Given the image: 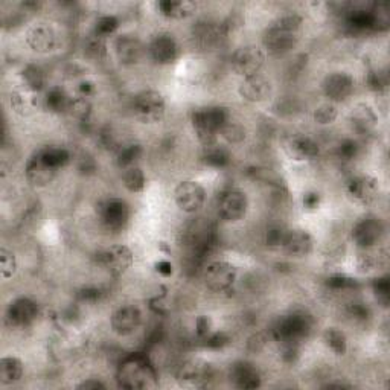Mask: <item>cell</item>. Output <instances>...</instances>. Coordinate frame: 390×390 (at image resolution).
I'll list each match as a JSON object with an SVG mask.
<instances>
[{
    "mask_svg": "<svg viewBox=\"0 0 390 390\" xmlns=\"http://www.w3.org/2000/svg\"><path fill=\"white\" fill-rule=\"evenodd\" d=\"M117 381L124 389H153L157 386L156 367L148 357L142 354H130L117 367Z\"/></svg>",
    "mask_w": 390,
    "mask_h": 390,
    "instance_id": "cell-1",
    "label": "cell"
},
{
    "mask_svg": "<svg viewBox=\"0 0 390 390\" xmlns=\"http://www.w3.org/2000/svg\"><path fill=\"white\" fill-rule=\"evenodd\" d=\"M285 233L286 231L281 229V227H271L266 233V244L271 248H281Z\"/></svg>",
    "mask_w": 390,
    "mask_h": 390,
    "instance_id": "cell-47",
    "label": "cell"
},
{
    "mask_svg": "<svg viewBox=\"0 0 390 390\" xmlns=\"http://www.w3.org/2000/svg\"><path fill=\"white\" fill-rule=\"evenodd\" d=\"M174 202L185 213H197L206 202V189L195 180H182L174 189Z\"/></svg>",
    "mask_w": 390,
    "mask_h": 390,
    "instance_id": "cell-8",
    "label": "cell"
},
{
    "mask_svg": "<svg viewBox=\"0 0 390 390\" xmlns=\"http://www.w3.org/2000/svg\"><path fill=\"white\" fill-rule=\"evenodd\" d=\"M203 343L204 346L208 349H212V351H222L224 349L227 344L231 343V337L227 335L226 333H223V331H220V333H215V331H212V333L203 338Z\"/></svg>",
    "mask_w": 390,
    "mask_h": 390,
    "instance_id": "cell-44",
    "label": "cell"
},
{
    "mask_svg": "<svg viewBox=\"0 0 390 390\" xmlns=\"http://www.w3.org/2000/svg\"><path fill=\"white\" fill-rule=\"evenodd\" d=\"M271 92H273L271 81L262 73L242 78L238 87L240 97L250 104H260V102L267 101L271 97Z\"/></svg>",
    "mask_w": 390,
    "mask_h": 390,
    "instance_id": "cell-16",
    "label": "cell"
},
{
    "mask_svg": "<svg viewBox=\"0 0 390 390\" xmlns=\"http://www.w3.org/2000/svg\"><path fill=\"white\" fill-rule=\"evenodd\" d=\"M119 28V19L112 14H106V16L98 17L97 23H95V35L101 37V39H106V37L112 35L117 31Z\"/></svg>",
    "mask_w": 390,
    "mask_h": 390,
    "instance_id": "cell-41",
    "label": "cell"
},
{
    "mask_svg": "<svg viewBox=\"0 0 390 390\" xmlns=\"http://www.w3.org/2000/svg\"><path fill=\"white\" fill-rule=\"evenodd\" d=\"M25 373V366L20 358L14 355H6L0 360V381L3 384H16Z\"/></svg>",
    "mask_w": 390,
    "mask_h": 390,
    "instance_id": "cell-28",
    "label": "cell"
},
{
    "mask_svg": "<svg viewBox=\"0 0 390 390\" xmlns=\"http://www.w3.org/2000/svg\"><path fill=\"white\" fill-rule=\"evenodd\" d=\"M220 135L224 139L227 144L231 145H238L242 144L246 141V136H247V131L246 128L242 127L241 124L238 122H233V121H227V124L220 131Z\"/></svg>",
    "mask_w": 390,
    "mask_h": 390,
    "instance_id": "cell-39",
    "label": "cell"
},
{
    "mask_svg": "<svg viewBox=\"0 0 390 390\" xmlns=\"http://www.w3.org/2000/svg\"><path fill=\"white\" fill-rule=\"evenodd\" d=\"M349 122L351 127L354 128L358 135H369L377 128L378 115L375 113V110L369 104L360 102L355 107H352L349 113Z\"/></svg>",
    "mask_w": 390,
    "mask_h": 390,
    "instance_id": "cell-23",
    "label": "cell"
},
{
    "mask_svg": "<svg viewBox=\"0 0 390 390\" xmlns=\"http://www.w3.org/2000/svg\"><path fill=\"white\" fill-rule=\"evenodd\" d=\"M195 8V3L189 2V0H177V2H174V0H164V2L157 3V10L160 11L162 16L173 20H182L193 16Z\"/></svg>",
    "mask_w": 390,
    "mask_h": 390,
    "instance_id": "cell-27",
    "label": "cell"
},
{
    "mask_svg": "<svg viewBox=\"0 0 390 390\" xmlns=\"http://www.w3.org/2000/svg\"><path fill=\"white\" fill-rule=\"evenodd\" d=\"M151 60L157 64H173L180 57V45L171 34H159L154 37L148 46Z\"/></svg>",
    "mask_w": 390,
    "mask_h": 390,
    "instance_id": "cell-19",
    "label": "cell"
},
{
    "mask_svg": "<svg viewBox=\"0 0 390 390\" xmlns=\"http://www.w3.org/2000/svg\"><path fill=\"white\" fill-rule=\"evenodd\" d=\"M337 117H338V108L334 102H325V104H320L319 107H315L313 112V119L315 124H319V125L334 124Z\"/></svg>",
    "mask_w": 390,
    "mask_h": 390,
    "instance_id": "cell-40",
    "label": "cell"
},
{
    "mask_svg": "<svg viewBox=\"0 0 390 390\" xmlns=\"http://www.w3.org/2000/svg\"><path fill=\"white\" fill-rule=\"evenodd\" d=\"M373 291L377 294L378 299H381L382 302H387L389 300V291H390V284H389V279L386 276L375 279L373 282Z\"/></svg>",
    "mask_w": 390,
    "mask_h": 390,
    "instance_id": "cell-50",
    "label": "cell"
},
{
    "mask_svg": "<svg viewBox=\"0 0 390 390\" xmlns=\"http://www.w3.org/2000/svg\"><path fill=\"white\" fill-rule=\"evenodd\" d=\"M86 54L89 55L93 60H102L107 54V46H106V39H101L98 35H92L86 45Z\"/></svg>",
    "mask_w": 390,
    "mask_h": 390,
    "instance_id": "cell-43",
    "label": "cell"
},
{
    "mask_svg": "<svg viewBox=\"0 0 390 390\" xmlns=\"http://www.w3.org/2000/svg\"><path fill=\"white\" fill-rule=\"evenodd\" d=\"M68 113L75 117L78 121H87L89 119V116L92 113V102L89 98H84V97H72L70 99V104H69V110Z\"/></svg>",
    "mask_w": 390,
    "mask_h": 390,
    "instance_id": "cell-38",
    "label": "cell"
},
{
    "mask_svg": "<svg viewBox=\"0 0 390 390\" xmlns=\"http://www.w3.org/2000/svg\"><path fill=\"white\" fill-rule=\"evenodd\" d=\"M384 235V226L380 218L366 217L354 226L352 229V241L355 242L358 248H367L378 246Z\"/></svg>",
    "mask_w": 390,
    "mask_h": 390,
    "instance_id": "cell-18",
    "label": "cell"
},
{
    "mask_svg": "<svg viewBox=\"0 0 390 390\" xmlns=\"http://www.w3.org/2000/svg\"><path fill=\"white\" fill-rule=\"evenodd\" d=\"M267 60V54L262 48L256 45L241 46L232 55V68L242 78L260 73Z\"/></svg>",
    "mask_w": 390,
    "mask_h": 390,
    "instance_id": "cell-5",
    "label": "cell"
},
{
    "mask_svg": "<svg viewBox=\"0 0 390 390\" xmlns=\"http://www.w3.org/2000/svg\"><path fill=\"white\" fill-rule=\"evenodd\" d=\"M95 92H97V87H95L92 81L83 79L78 83V95H79V97H84V98L90 99V97H93Z\"/></svg>",
    "mask_w": 390,
    "mask_h": 390,
    "instance_id": "cell-53",
    "label": "cell"
},
{
    "mask_svg": "<svg viewBox=\"0 0 390 390\" xmlns=\"http://www.w3.org/2000/svg\"><path fill=\"white\" fill-rule=\"evenodd\" d=\"M21 79H23V87H26V89L31 90L32 93L40 92L46 84L45 72H43L39 66L34 64L26 66L23 72H21Z\"/></svg>",
    "mask_w": 390,
    "mask_h": 390,
    "instance_id": "cell-34",
    "label": "cell"
},
{
    "mask_svg": "<svg viewBox=\"0 0 390 390\" xmlns=\"http://www.w3.org/2000/svg\"><path fill=\"white\" fill-rule=\"evenodd\" d=\"M110 325L113 333L121 337L135 334L142 325V311L136 305H122L113 311Z\"/></svg>",
    "mask_w": 390,
    "mask_h": 390,
    "instance_id": "cell-15",
    "label": "cell"
},
{
    "mask_svg": "<svg viewBox=\"0 0 390 390\" xmlns=\"http://www.w3.org/2000/svg\"><path fill=\"white\" fill-rule=\"evenodd\" d=\"M135 116L146 125L159 124L166 113L165 97L159 90H142L137 93L133 101Z\"/></svg>",
    "mask_w": 390,
    "mask_h": 390,
    "instance_id": "cell-3",
    "label": "cell"
},
{
    "mask_svg": "<svg viewBox=\"0 0 390 390\" xmlns=\"http://www.w3.org/2000/svg\"><path fill=\"white\" fill-rule=\"evenodd\" d=\"M17 271V257L11 250L2 247L0 248V273L3 279H10Z\"/></svg>",
    "mask_w": 390,
    "mask_h": 390,
    "instance_id": "cell-42",
    "label": "cell"
},
{
    "mask_svg": "<svg viewBox=\"0 0 390 390\" xmlns=\"http://www.w3.org/2000/svg\"><path fill=\"white\" fill-rule=\"evenodd\" d=\"M122 183L124 186L127 188L130 193H142L146 183L145 173L142 171V168H139L137 165H133L130 168L124 169L122 174Z\"/></svg>",
    "mask_w": 390,
    "mask_h": 390,
    "instance_id": "cell-35",
    "label": "cell"
},
{
    "mask_svg": "<svg viewBox=\"0 0 390 390\" xmlns=\"http://www.w3.org/2000/svg\"><path fill=\"white\" fill-rule=\"evenodd\" d=\"M357 266L363 271H373L384 269L387 266V252L378 246L360 248L357 257Z\"/></svg>",
    "mask_w": 390,
    "mask_h": 390,
    "instance_id": "cell-26",
    "label": "cell"
},
{
    "mask_svg": "<svg viewBox=\"0 0 390 390\" xmlns=\"http://www.w3.org/2000/svg\"><path fill=\"white\" fill-rule=\"evenodd\" d=\"M346 193L354 203L360 206H371L380 198V182L369 174L355 175L346 185Z\"/></svg>",
    "mask_w": 390,
    "mask_h": 390,
    "instance_id": "cell-10",
    "label": "cell"
},
{
    "mask_svg": "<svg viewBox=\"0 0 390 390\" xmlns=\"http://www.w3.org/2000/svg\"><path fill=\"white\" fill-rule=\"evenodd\" d=\"M37 315H39V305L29 298H17L12 300L6 311L8 322L16 328L29 326L37 319Z\"/></svg>",
    "mask_w": 390,
    "mask_h": 390,
    "instance_id": "cell-21",
    "label": "cell"
},
{
    "mask_svg": "<svg viewBox=\"0 0 390 390\" xmlns=\"http://www.w3.org/2000/svg\"><path fill=\"white\" fill-rule=\"evenodd\" d=\"M25 41L37 54H52L60 48L61 39L52 23L39 21L26 29Z\"/></svg>",
    "mask_w": 390,
    "mask_h": 390,
    "instance_id": "cell-4",
    "label": "cell"
},
{
    "mask_svg": "<svg viewBox=\"0 0 390 390\" xmlns=\"http://www.w3.org/2000/svg\"><path fill=\"white\" fill-rule=\"evenodd\" d=\"M264 49L267 50L270 55L273 57H284L290 54L291 50L296 48L299 41V34L290 32L286 29H282L271 23L266 34H264Z\"/></svg>",
    "mask_w": 390,
    "mask_h": 390,
    "instance_id": "cell-12",
    "label": "cell"
},
{
    "mask_svg": "<svg viewBox=\"0 0 390 390\" xmlns=\"http://www.w3.org/2000/svg\"><path fill=\"white\" fill-rule=\"evenodd\" d=\"M72 97H69L61 87H50V89L46 92L45 97V106L52 113H68L69 110V104H70Z\"/></svg>",
    "mask_w": 390,
    "mask_h": 390,
    "instance_id": "cell-31",
    "label": "cell"
},
{
    "mask_svg": "<svg viewBox=\"0 0 390 390\" xmlns=\"http://www.w3.org/2000/svg\"><path fill=\"white\" fill-rule=\"evenodd\" d=\"M231 381L238 389H257L262 384L260 371L248 362H238L231 367Z\"/></svg>",
    "mask_w": 390,
    "mask_h": 390,
    "instance_id": "cell-24",
    "label": "cell"
},
{
    "mask_svg": "<svg viewBox=\"0 0 390 390\" xmlns=\"http://www.w3.org/2000/svg\"><path fill=\"white\" fill-rule=\"evenodd\" d=\"M323 342L335 355H344L348 351V338L338 328H326L323 331Z\"/></svg>",
    "mask_w": 390,
    "mask_h": 390,
    "instance_id": "cell-33",
    "label": "cell"
},
{
    "mask_svg": "<svg viewBox=\"0 0 390 390\" xmlns=\"http://www.w3.org/2000/svg\"><path fill=\"white\" fill-rule=\"evenodd\" d=\"M322 90L329 102H343L355 90V79L348 72H333L325 77Z\"/></svg>",
    "mask_w": 390,
    "mask_h": 390,
    "instance_id": "cell-14",
    "label": "cell"
},
{
    "mask_svg": "<svg viewBox=\"0 0 390 390\" xmlns=\"http://www.w3.org/2000/svg\"><path fill=\"white\" fill-rule=\"evenodd\" d=\"M238 269L232 262L213 261L203 271L204 285L213 293H224L237 281Z\"/></svg>",
    "mask_w": 390,
    "mask_h": 390,
    "instance_id": "cell-6",
    "label": "cell"
},
{
    "mask_svg": "<svg viewBox=\"0 0 390 390\" xmlns=\"http://www.w3.org/2000/svg\"><path fill=\"white\" fill-rule=\"evenodd\" d=\"M77 387L86 389V390H98V389H106L107 384L98 378H89V380H84L83 382H79Z\"/></svg>",
    "mask_w": 390,
    "mask_h": 390,
    "instance_id": "cell-54",
    "label": "cell"
},
{
    "mask_svg": "<svg viewBox=\"0 0 390 390\" xmlns=\"http://www.w3.org/2000/svg\"><path fill=\"white\" fill-rule=\"evenodd\" d=\"M231 119L227 108L222 106H209L197 108L191 115V122H193L197 139L204 146L217 144L220 131Z\"/></svg>",
    "mask_w": 390,
    "mask_h": 390,
    "instance_id": "cell-2",
    "label": "cell"
},
{
    "mask_svg": "<svg viewBox=\"0 0 390 390\" xmlns=\"http://www.w3.org/2000/svg\"><path fill=\"white\" fill-rule=\"evenodd\" d=\"M282 148L293 162H310L318 159L320 154L319 144L305 135H293L286 137Z\"/></svg>",
    "mask_w": 390,
    "mask_h": 390,
    "instance_id": "cell-17",
    "label": "cell"
},
{
    "mask_svg": "<svg viewBox=\"0 0 390 390\" xmlns=\"http://www.w3.org/2000/svg\"><path fill=\"white\" fill-rule=\"evenodd\" d=\"M177 378L185 384H200L206 380V371L197 363H186L180 367Z\"/></svg>",
    "mask_w": 390,
    "mask_h": 390,
    "instance_id": "cell-36",
    "label": "cell"
},
{
    "mask_svg": "<svg viewBox=\"0 0 390 390\" xmlns=\"http://www.w3.org/2000/svg\"><path fill=\"white\" fill-rule=\"evenodd\" d=\"M326 285L334 291H346V290L354 289V286L357 285V281L346 275H333L328 277Z\"/></svg>",
    "mask_w": 390,
    "mask_h": 390,
    "instance_id": "cell-45",
    "label": "cell"
},
{
    "mask_svg": "<svg viewBox=\"0 0 390 390\" xmlns=\"http://www.w3.org/2000/svg\"><path fill=\"white\" fill-rule=\"evenodd\" d=\"M37 154H39V157L45 162L48 166L54 168L55 171L64 168L72 159L70 153L66 148H61V146H45V148L40 150Z\"/></svg>",
    "mask_w": 390,
    "mask_h": 390,
    "instance_id": "cell-29",
    "label": "cell"
},
{
    "mask_svg": "<svg viewBox=\"0 0 390 390\" xmlns=\"http://www.w3.org/2000/svg\"><path fill=\"white\" fill-rule=\"evenodd\" d=\"M25 175L26 180L31 183L32 186L43 188L48 186L49 183L55 179L57 171L54 168L48 166L45 162L39 157V154H35V156L28 160L25 168Z\"/></svg>",
    "mask_w": 390,
    "mask_h": 390,
    "instance_id": "cell-25",
    "label": "cell"
},
{
    "mask_svg": "<svg viewBox=\"0 0 390 390\" xmlns=\"http://www.w3.org/2000/svg\"><path fill=\"white\" fill-rule=\"evenodd\" d=\"M156 270H157V273L162 275V276H171L173 271H174L173 264L169 262V261H165V260L164 261H159L156 264Z\"/></svg>",
    "mask_w": 390,
    "mask_h": 390,
    "instance_id": "cell-55",
    "label": "cell"
},
{
    "mask_svg": "<svg viewBox=\"0 0 390 390\" xmlns=\"http://www.w3.org/2000/svg\"><path fill=\"white\" fill-rule=\"evenodd\" d=\"M102 269H106L110 275L121 276L128 271L135 262L133 250L128 246L115 244L102 250L98 256Z\"/></svg>",
    "mask_w": 390,
    "mask_h": 390,
    "instance_id": "cell-9",
    "label": "cell"
},
{
    "mask_svg": "<svg viewBox=\"0 0 390 390\" xmlns=\"http://www.w3.org/2000/svg\"><path fill=\"white\" fill-rule=\"evenodd\" d=\"M320 203L322 197L319 193H315V191H310V193L304 194V198H302V206H304V209L308 212L318 211L320 208Z\"/></svg>",
    "mask_w": 390,
    "mask_h": 390,
    "instance_id": "cell-49",
    "label": "cell"
},
{
    "mask_svg": "<svg viewBox=\"0 0 390 390\" xmlns=\"http://www.w3.org/2000/svg\"><path fill=\"white\" fill-rule=\"evenodd\" d=\"M360 153V144L354 139H344V141L338 146V154L344 160H352L358 156Z\"/></svg>",
    "mask_w": 390,
    "mask_h": 390,
    "instance_id": "cell-46",
    "label": "cell"
},
{
    "mask_svg": "<svg viewBox=\"0 0 390 390\" xmlns=\"http://www.w3.org/2000/svg\"><path fill=\"white\" fill-rule=\"evenodd\" d=\"M349 315L355 320H366L369 319L371 313L367 310V306H364V304H358V302H355V304H352L349 306Z\"/></svg>",
    "mask_w": 390,
    "mask_h": 390,
    "instance_id": "cell-52",
    "label": "cell"
},
{
    "mask_svg": "<svg viewBox=\"0 0 390 390\" xmlns=\"http://www.w3.org/2000/svg\"><path fill=\"white\" fill-rule=\"evenodd\" d=\"M203 162L211 168H224L231 164V153L218 144L204 146Z\"/></svg>",
    "mask_w": 390,
    "mask_h": 390,
    "instance_id": "cell-32",
    "label": "cell"
},
{
    "mask_svg": "<svg viewBox=\"0 0 390 390\" xmlns=\"http://www.w3.org/2000/svg\"><path fill=\"white\" fill-rule=\"evenodd\" d=\"M142 156V146L139 144H128L124 145L117 151V165L121 168H130L136 165L137 159Z\"/></svg>",
    "mask_w": 390,
    "mask_h": 390,
    "instance_id": "cell-37",
    "label": "cell"
},
{
    "mask_svg": "<svg viewBox=\"0 0 390 390\" xmlns=\"http://www.w3.org/2000/svg\"><path fill=\"white\" fill-rule=\"evenodd\" d=\"M366 83H367V87H369L371 90H375V92H380L381 89H384L386 84H387L386 78L382 77V73H380V72H369V73H367Z\"/></svg>",
    "mask_w": 390,
    "mask_h": 390,
    "instance_id": "cell-51",
    "label": "cell"
},
{
    "mask_svg": "<svg viewBox=\"0 0 390 390\" xmlns=\"http://www.w3.org/2000/svg\"><path fill=\"white\" fill-rule=\"evenodd\" d=\"M284 253L293 260H302V257L310 256L314 248L313 235L304 229H294L285 233L282 242Z\"/></svg>",
    "mask_w": 390,
    "mask_h": 390,
    "instance_id": "cell-20",
    "label": "cell"
},
{
    "mask_svg": "<svg viewBox=\"0 0 390 390\" xmlns=\"http://www.w3.org/2000/svg\"><path fill=\"white\" fill-rule=\"evenodd\" d=\"M32 92L25 89H14L10 93V107L14 113L20 116H28L32 113L34 101H32Z\"/></svg>",
    "mask_w": 390,
    "mask_h": 390,
    "instance_id": "cell-30",
    "label": "cell"
},
{
    "mask_svg": "<svg viewBox=\"0 0 390 390\" xmlns=\"http://www.w3.org/2000/svg\"><path fill=\"white\" fill-rule=\"evenodd\" d=\"M212 329H213V325H212V319L209 318V315H198V318L195 319V333L198 338H202L203 340V338H206L212 333Z\"/></svg>",
    "mask_w": 390,
    "mask_h": 390,
    "instance_id": "cell-48",
    "label": "cell"
},
{
    "mask_svg": "<svg viewBox=\"0 0 390 390\" xmlns=\"http://www.w3.org/2000/svg\"><path fill=\"white\" fill-rule=\"evenodd\" d=\"M115 52L121 64L133 66L142 60V57L145 54V48L137 37L124 34L117 37L115 41Z\"/></svg>",
    "mask_w": 390,
    "mask_h": 390,
    "instance_id": "cell-22",
    "label": "cell"
},
{
    "mask_svg": "<svg viewBox=\"0 0 390 390\" xmlns=\"http://www.w3.org/2000/svg\"><path fill=\"white\" fill-rule=\"evenodd\" d=\"M131 209L121 198H108L99 206V218L108 231H122L130 222Z\"/></svg>",
    "mask_w": 390,
    "mask_h": 390,
    "instance_id": "cell-13",
    "label": "cell"
},
{
    "mask_svg": "<svg viewBox=\"0 0 390 390\" xmlns=\"http://www.w3.org/2000/svg\"><path fill=\"white\" fill-rule=\"evenodd\" d=\"M248 198L240 189H231L220 198L218 215L226 223H238L247 215Z\"/></svg>",
    "mask_w": 390,
    "mask_h": 390,
    "instance_id": "cell-11",
    "label": "cell"
},
{
    "mask_svg": "<svg viewBox=\"0 0 390 390\" xmlns=\"http://www.w3.org/2000/svg\"><path fill=\"white\" fill-rule=\"evenodd\" d=\"M311 331V322L305 314H291L285 315L279 320L273 328V337L277 342L299 343Z\"/></svg>",
    "mask_w": 390,
    "mask_h": 390,
    "instance_id": "cell-7",
    "label": "cell"
}]
</instances>
